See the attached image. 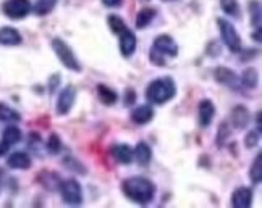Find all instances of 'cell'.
Returning a JSON list of instances; mask_svg holds the SVG:
<instances>
[{
    "instance_id": "obj_1",
    "label": "cell",
    "mask_w": 262,
    "mask_h": 208,
    "mask_svg": "<svg viewBox=\"0 0 262 208\" xmlns=\"http://www.w3.org/2000/svg\"><path fill=\"white\" fill-rule=\"evenodd\" d=\"M122 191L128 200L144 206L154 200L156 186L143 176H133L122 183Z\"/></svg>"
},
{
    "instance_id": "obj_2",
    "label": "cell",
    "mask_w": 262,
    "mask_h": 208,
    "mask_svg": "<svg viewBox=\"0 0 262 208\" xmlns=\"http://www.w3.org/2000/svg\"><path fill=\"white\" fill-rule=\"evenodd\" d=\"M177 95V84L170 76L159 77L146 89V98L149 103L162 105L170 102Z\"/></svg>"
},
{
    "instance_id": "obj_3",
    "label": "cell",
    "mask_w": 262,
    "mask_h": 208,
    "mask_svg": "<svg viewBox=\"0 0 262 208\" xmlns=\"http://www.w3.org/2000/svg\"><path fill=\"white\" fill-rule=\"evenodd\" d=\"M52 50L55 52L60 63H62L65 68L72 69V71H75V73H79L83 69L81 63H79V60L75 55V52L72 50V47H70L63 39H60V37L52 39Z\"/></svg>"
},
{
    "instance_id": "obj_4",
    "label": "cell",
    "mask_w": 262,
    "mask_h": 208,
    "mask_svg": "<svg viewBox=\"0 0 262 208\" xmlns=\"http://www.w3.org/2000/svg\"><path fill=\"white\" fill-rule=\"evenodd\" d=\"M217 23H219L220 37H222V41H224V44L231 52H239L241 50V37L235 29V26L225 18H217Z\"/></svg>"
},
{
    "instance_id": "obj_5",
    "label": "cell",
    "mask_w": 262,
    "mask_h": 208,
    "mask_svg": "<svg viewBox=\"0 0 262 208\" xmlns=\"http://www.w3.org/2000/svg\"><path fill=\"white\" fill-rule=\"evenodd\" d=\"M60 194L65 203L72 206H79L83 203V189L76 179H65L60 183Z\"/></svg>"
},
{
    "instance_id": "obj_6",
    "label": "cell",
    "mask_w": 262,
    "mask_h": 208,
    "mask_svg": "<svg viewBox=\"0 0 262 208\" xmlns=\"http://www.w3.org/2000/svg\"><path fill=\"white\" fill-rule=\"evenodd\" d=\"M2 12L12 19H23L31 13V2L29 0H5Z\"/></svg>"
},
{
    "instance_id": "obj_7",
    "label": "cell",
    "mask_w": 262,
    "mask_h": 208,
    "mask_svg": "<svg viewBox=\"0 0 262 208\" xmlns=\"http://www.w3.org/2000/svg\"><path fill=\"white\" fill-rule=\"evenodd\" d=\"M152 48L157 50L159 54H162L164 57L175 58L178 55V44L175 42V39L168 34H160L154 39Z\"/></svg>"
},
{
    "instance_id": "obj_8",
    "label": "cell",
    "mask_w": 262,
    "mask_h": 208,
    "mask_svg": "<svg viewBox=\"0 0 262 208\" xmlns=\"http://www.w3.org/2000/svg\"><path fill=\"white\" fill-rule=\"evenodd\" d=\"M76 100V89L75 86H67L62 92L58 95V100H57V113L60 116H65L70 113V110L73 108Z\"/></svg>"
},
{
    "instance_id": "obj_9",
    "label": "cell",
    "mask_w": 262,
    "mask_h": 208,
    "mask_svg": "<svg viewBox=\"0 0 262 208\" xmlns=\"http://www.w3.org/2000/svg\"><path fill=\"white\" fill-rule=\"evenodd\" d=\"M214 77L219 84H224V86L231 87V89L239 87V77L236 76V73L233 71V69H230V68H225V66L217 68L215 73H214Z\"/></svg>"
},
{
    "instance_id": "obj_10",
    "label": "cell",
    "mask_w": 262,
    "mask_h": 208,
    "mask_svg": "<svg viewBox=\"0 0 262 208\" xmlns=\"http://www.w3.org/2000/svg\"><path fill=\"white\" fill-rule=\"evenodd\" d=\"M118 36H120V54H122L125 58H129L136 50L138 39H136L135 33L129 31V29H125V31Z\"/></svg>"
},
{
    "instance_id": "obj_11",
    "label": "cell",
    "mask_w": 262,
    "mask_h": 208,
    "mask_svg": "<svg viewBox=\"0 0 262 208\" xmlns=\"http://www.w3.org/2000/svg\"><path fill=\"white\" fill-rule=\"evenodd\" d=\"M251 203H253V191L249 187H238L231 194V206L249 208Z\"/></svg>"
},
{
    "instance_id": "obj_12",
    "label": "cell",
    "mask_w": 262,
    "mask_h": 208,
    "mask_svg": "<svg viewBox=\"0 0 262 208\" xmlns=\"http://www.w3.org/2000/svg\"><path fill=\"white\" fill-rule=\"evenodd\" d=\"M198 113H199L201 127H209L210 123H212V120H214V115H215V107H214L212 100H209V98L201 100Z\"/></svg>"
},
{
    "instance_id": "obj_13",
    "label": "cell",
    "mask_w": 262,
    "mask_h": 208,
    "mask_svg": "<svg viewBox=\"0 0 262 208\" xmlns=\"http://www.w3.org/2000/svg\"><path fill=\"white\" fill-rule=\"evenodd\" d=\"M110 155H112V158L120 163V165H129L131 162H133V150H131L129 145H125V144H118V145H114L112 148H110Z\"/></svg>"
},
{
    "instance_id": "obj_14",
    "label": "cell",
    "mask_w": 262,
    "mask_h": 208,
    "mask_svg": "<svg viewBox=\"0 0 262 208\" xmlns=\"http://www.w3.org/2000/svg\"><path fill=\"white\" fill-rule=\"evenodd\" d=\"M152 118H154V108L150 105H141L131 112V120H133L135 124H139V126L150 123Z\"/></svg>"
},
{
    "instance_id": "obj_15",
    "label": "cell",
    "mask_w": 262,
    "mask_h": 208,
    "mask_svg": "<svg viewBox=\"0 0 262 208\" xmlns=\"http://www.w3.org/2000/svg\"><path fill=\"white\" fill-rule=\"evenodd\" d=\"M249 112H248V108L243 107V105H238L235 107L233 110H231V116H230V120H231V124H233V127H236V129H245V127L248 126L249 123Z\"/></svg>"
},
{
    "instance_id": "obj_16",
    "label": "cell",
    "mask_w": 262,
    "mask_h": 208,
    "mask_svg": "<svg viewBox=\"0 0 262 208\" xmlns=\"http://www.w3.org/2000/svg\"><path fill=\"white\" fill-rule=\"evenodd\" d=\"M7 165L13 170H28L31 166V157L26 152H13L8 157Z\"/></svg>"
},
{
    "instance_id": "obj_17",
    "label": "cell",
    "mask_w": 262,
    "mask_h": 208,
    "mask_svg": "<svg viewBox=\"0 0 262 208\" xmlns=\"http://www.w3.org/2000/svg\"><path fill=\"white\" fill-rule=\"evenodd\" d=\"M133 155H135L139 166H147L150 163V158H152V150H150V147L144 141H141V142H138Z\"/></svg>"
},
{
    "instance_id": "obj_18",
    "label": "cell",
    "mask_w": 262,
    "mask_h": 208,
    "mask_svg": "<svg viewBox=\"0 0 262 208\" xmlns=\"http://www.w3.org/2000/svg\"><path fill=\"white\" fill-rule=\"evenodd\" d=\"M19 44H21V34L15 28L0 29V45H19Z\"/></svg>"
},
{
    "instance_id": "obj_19",
    "label": "cell",
    "mask_w": 262,
    "mask_h": 208,
    "mask_svg": "<svg viewBox=\"0 0 262 208\" xmlns=\"http://www.w3.org/2000/svg\"><path fill=\"white\" fill-rule=\"evenodd\" d=\"M156 10L154 8H141L138 15H136V28L138 29H144L146 26L150 24V21L156 18Z\"/></svg>"
},
{
    "instance_id": "obj_20",
    "label": "cell",
    "mask_w": 262,
    "mask_h": 208,
    "mask_svg": "<svg viewBox=\"0 0 262 208\" xmlns=\"http://www.w3.org/2000/svg\"><path fill=\"white\" fill-rule=\"evenodd\" d=\"M97 95L100 98V102H102L104 105H114L117 102V92L114 91V89H110L108 86L105 84H99L97 86Z\"/></svg>"
},
{
    "instance_id": "obj_21",
    "label": "cell",
    "mask_w": 262,
    "mask_h": 208,
    "mask_svg": "<svg viewBox=\"0 0 262 208\" xmlns=\"http://www.w3.org/2000/svg\"><path fill=\"white\" fill-rule=\"evenodd\" d=\"M57 5V0H37L34 5H31V12L37 16L49 15Z\"/></svg>"
},
{
    "instance_id": "obj_22",
    "label": "cell",
    "mask_w": 262,
    "mask_h": 208,
    "mask_svg": "<svg viewBox=\"0 0 262 208\" xmlns=\"http://www.w3.org/2000/svg\"><path fill=\"white\" fill-rule=\"evenodd\" d=\"M2 141L5 144H8L10 147L18 144L19 141H21V131H19V127H16V126H7L4 134H2Z\"/></svg>"
},
{
    "instance_id": "obj_23",
    "label": "cell",
    "mask_w": 262,
    "mask_h": 208,
    "mask_svg": "<svg viewBox=\"0 0 262 208\" xmlns=\"http://www.w3.org/2000/svg\"><path fill=\"white\" fill-rule=\"evenodd\" d=\"M249 177L253 184H259L262 179V153H257L253 165H251V171H249Z\"/></svg>"
},
{
    "instance_id": "obj_24",
    "label": "cell",
    "mask_w": 262,
    "mask_h": 208,
    "mask_svg": "<svg viewBox=\"0 0 262 208\" xmlns=\"http://www.w3.org/2000/svg\"><path fill=\"white\" fill-rule=\"evenodd\" d=\"M239 83L248 89H254L257 86V71L254 68H246L241 74Z\"/></svg>"
},
{
    "instance_id": "obj_25",
    "label": "cell",
    "mask_w": 262,
    "mask_h": 208,
    "mask_svg": "<svg viewBox=\"0 0 262 208\" xmlns=\"http://www.w3.org/2000/svg\"><path fill=\"white\" fill-rule=\"evenodd\" d=\"M21 120L18 112H15L13 108H10L4 103H0V121H5V123H15Z\"/></svg>"
},
{
    "instance_id": "obj_26",
    "label": "cell",
    "mask_w": 262,
    "mask_h": 208,
    "mask_svg": "<svg viewBox=\"0 0 262 208\" xmlns=\"http://www.w3.org/2000/svg\"><path fill=\"white\" fill-rule=\"evenodd\" d=\"M260 0H251L249 2V12H251V23L260 31Z\"/></svg>"
},
{
    "instance_id": "obj_27",
    "label": "cell",
    "mask_w": 262,
    "mask_h": 208,
    "mask_svg": "<svg viewBox=\"0 0 262 208\" xmlns=\"http://www.w3.org/2000/svg\"><path fill=\"white\" fill-rule=\"evenodd\" d=\"M220 8L224 10V12L228 16H233V18H239L241 16L239 5H238L236 0H220Z\"/></svg>"
},
{
    "instance_id": "obj_28",
    "label": "cell",
    "mask_w": 262,
    "mask_h": 208,
    "mask_svg": "<svg viewBox=\"0 0 262 208\" xmlns=\"http://www.w3.org/2000/svg\"><path fill=\"white\" fill-rule=\"evenodd\" d=\"M107 23H108L110 31L115 33V34H122V33L125 31V29H128L123 19L120 18V16H117V15H110V16L107 18Z\"/></svg>"
},
{
    "instance_id": "obj_29",
    "label": "cell",
    "mask_w": 262,
    "mask_h": 208,
    "mask_svg": "<svg viewBox=\"0 0 262 208\" xmlns=\"http://www.w3.org/2000/svg\"><path fill=\"white\" fill-rule=\"evenodd\" d=\"M60 148H62V141H60V137L57 134H50L49 141H47V150L50 153H58Z\"/></svg>"
},
{
    "instance_id": "obj_30",
    "label": "cell",
    "mask_w": 262,
    "mask_h": 208,
    "mask_svg": "<svg viewBox=\"0 0 262 208\" xmlns=\"http://www.w3.org/2000/svg\"><path fill=\"white\" fill-rule=\"evenodd\" d=\"M259 137H260V134H259V131L256 129H253V131H249L248 133V136L245 137V147L246 148H254L257 144H259Z\"/></svg>"
},
{
    "instance_id": "obj_31",
    "label": "cell",
    "mask_w": 262,
    "mask_h": 208,
    "mask_svg": "<svg viewBox=\"0 0 262 208\" xmlns=\"http://www.w3.org/2000/svg\"><path fill=\"white\" fill-rule=\"evenodd\" d=\"M149 58H150V62H152L154 65H157V66H164L165 65V57L162 54H159L157 50H154V48L150 50Z\"/></svg>"
},
{
    "instance_id": "obj_32",
    "label": "cell",
    "mask_w": 262,
    "mask_h": 208,
    "mask_svg": "<svg viewBox=\"0 0 262 208\" xmlns=\"http://www.w3.org/2000/svg\"><path fill=\"white\" fill-rule=\"evenodd\" d=\"M123 100H125V105L129 107V105H133L136 102V94L133 89H126L125 91V97H123Z\"/></svg>"
},
{
    "instance_id": "obj_33",
    "label": "cell",
    "mask_w": 262,
    "mask_h": 208,
    "mask_svg": "<svg viewBox=\"0 0 262 208\" xmlns=\"http://www.w3.org/2000/svg\"><path fill=\"white\" fill-rule=\"evenodd\" d=\"M102 4L108 8H118L123 5V0H102Z\"/></svg>"
},
{
    "instance_id": "obj_34",
    "label": "cell",
    "mask_w": 262,
    "mask_h": 208,
    "mask_svg": "<svg viewBox=\"0 0 262 208\" xmlns=\"http://www.w3.org/2000/svg\"><path fill=\"white\" fill-rule=\"evenodd\" d=\"M8 150H10V145H8V144H5L4 141H0V157L5 155Z\"/></svg>"
},
{
    "instance_id": "obj_35",
    "label": "cell",
    "mask_w": 262,
    "mask_h": 208,
    "mask_svg": "<svg viewBox=\"0 0 262 208\" xmlns=\"http://www.w3.org/2000/svg\"><path fill=\"white\" fill-rule=\"evenodd\" d=\"M58 81H60V79H58V76L55 74V76L52 77V81H50V91H52V92L55 91V87H57V83H58Z\"/></svg>"
}]
</instances>
